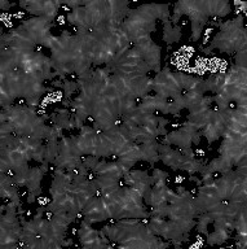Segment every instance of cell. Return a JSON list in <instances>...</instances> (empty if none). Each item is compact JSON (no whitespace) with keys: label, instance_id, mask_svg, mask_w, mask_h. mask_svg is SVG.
Here are the masks:
<instances>
[{"label":"cell","instance_id":"cell-1","mask_svg":"<svg viewBox=\"0 0 247 249\" xmlns=\"http://www.w3.org/2000/svg\"><path fill=\"white\" fill-rule=\"evenodd\" d=\"M231 11V4L225 0H182L175 4L170 21L172 25H178L182 16H188L192 21L190 40L197 43L201 39L203 29L209 23L210 17H225Z\"/></svg>","mask_w":247,"mask_h":249},{"label":"cell","instance_id":"cell-2","mask_svg":"<svg viewBox=\"0 0 247 249\" xmlns=\"http://www.w3.org/2000/svg\"><path fill=\"white\" fill-rule=\"evenodd\" d=\"M170 5L168 4H144L131 9L124 21L120 23V30L123 31L130 43L139 33H153L157 29V19L163 22L170 19Z\"/></svg>","mask_w":247,"mask_h":249},{"label":"cell","instance_id":"cell-3","mask_svg":"<svg viewBox=\"0 0 247 249\" xmlns=\"http://www.w3.org/2000/svg\"><path fill=\"white\" fill-rule=\"evenodd\" d=\"M220 31L213 38L209 47H201L199 50L205 54H211L213 50L220 51L221 53L232 54L234 52L246 50V29L244 26V16L219 23Z\"/></svg>","mask_w":247,"mask_h":249},{"label":"cell","instance_id":"cell-4","mask_svg":"<svg viewBox=\"0 0 247 249\" xmlns=\"http://www.w3.org/2000/svg\"><path fill=\"white\" fill-rule=\"evenodd\" d=\"M132 46L139 51L143 60L150 66L151 71H155L158 74L161 71V47L153 42L150 38V33H139L136 35Z\"/></svg>","mask_w":247,"mask_h":249},{"label":"cell","instance_id":"cell-5","mask_svg":"<svg viewBox=\"0 0 247 249\" xmlns=\"http://www.w3.org/2000/svg\"><path fill=\"white\" fill-rule=\"evenodd\" d=\"M18 5L31 15H34L35 17H46L50 23H53L57 17L58 9L62 5V1L27 0V1H19Z\"/></svg>","mask_w":247,"mask_h":249},{"label":"cell","instance_id":"cell-6","mask_svg":"<svg viewBox=\"0 0 247 249\" xmlns=\"http://www.w3.org/2000/svg\"><path fill=\"white\" fill-rule=\"evenodd\" d=\"M78 239L83 248L99 249V248H112V244H108L106 241L100 236V230H95L92 225L84 219L81 222V229L78 230Z\"/></svg>","mask_w":247,"mask_h":249},{"label":"cell","instance_id":"cell-7","mask_svg":"<svg viewBox=\"0 0 247 249\" xmlns=\"http://www.w3.org/2000/svg\"><path fill=\"white\" fill-rule=\"evenodd\" d=\"M158 153H159V161H162L166 166H170L174 170H179L181 163L185 161V156L182 155L180 151H176L171 145L159 143L158 145Z\"/></svg>","mask_w":247,"mask_h":249},{"label":"cell","instance_id":"cell-8","mask_svg":"<svg viewBox=\"0 0 247 249\" xmlns=\"http://www.w3.org/2000/svg\"><path fill=\"white\" fill-rule=\"evenodd\" d=\"M49 170V163L43 162L40 166L30 167V173H29V182H27V192H35L39 188H42V179L43 177L48 173Z\"/></svg>","mask_w":247,"mask_h":249},{"label":"cell","instance_id":"cell-9","mask_svg":"<svg viewBox=\"0 0 247 249\" xmlns=\"http://www.w3.org/2000/svg\"><path fill=\"white\" fill-rule=\"evenodd\" d=\"M162 144L166 145H178L179 148H188L192 147V135L188 134L184 130H178V131L168 132L166 136L162 138Z\"/></svg>","mask_w":247,"mask_h":249},{"label":"cell","instance_id":"cell-10","mask_svg":"<svg viewBox=\"0 0 247 249\" xmlns=\"http://www.w3.org/2000/svg\"><path fill=\"white\" fill-rule=\"evenodd\" d=\"M139 145L140 153H141V161H147V162H149L150 165H154L155 162H158L159 143L157 140H151V142H147V143L139 144Z\"/></svg>","mask_w":247,"mask_h":249},{"label":"cell","instance_id":"cell-11","mask_svg":"<svg viewBox=\"0 0 247 249\" xmlns=\"http://www.w3.org/2000/svg\"><path fill=\"white\" fill-rule=\"evenodd\" d=\"M95 182H96L99 191L101 195H109L115 192L116 190H119L120 180L115 178H110V177H104V175H95Z\"/></svg>","mask_w":247,"mask_h":249},{"label":"cell","instance_id":"cell-12","mask_svg":"<svg viewBox=\"0 0 247 249\" xmlns=\"http://www.w3.org/2000/svg\"><path fill=\"white\" fill-rule=\"evenodd\" d=\"M182 36L181 27L179 25H172L170 19L163 22V40L171 47V44L178 43Z\"/></svg>","mask_w":247,"mask_h":249},{"label":"cell","instance_id":"cell-13","mask_svg":"<svg viewBox=\"0 0 247 249\" xmlns=\"http://www.w3.org/2000/svg\"><path fill=\"white\" fill-rule=\"evenodd\" d=\"M231 232H232V231H229V230L227 229H215L214 230V232H209L206 235V241H207V244L210 245L224 244L225 241L231 237Z\"/></svg>","mask_w":247,"mask_h":249},{"label":"cell","instance_id":"cell-14","mask_svg":"<svg viewBox=\"0 0 247 249\" xmlns=\"http://www.w3.org/2000/svg\"><path fill=\"white\" fill-rule=\"evenodd\" d=\"M223 83H224V73L211 74L207 79H205L206 93H217L223 87Z\"/></svg>","mask_w":247,"mask_h":249},{"label":"cell","instance_id":"cell-15","mask_svg":"<svg viewBox=\"0 0 247 249\" xmlns=\"http://www.w3.org/2000/svg\"><path fill=\"white\" fill-rule=\"evenodd\" d=\"M206 161L205 160H198V159H188L186 157L185 161L181 163V166H180V169L179 170H184V171H188L189 173V175H194L196 173H198V170H199V167H201L202 163H205Z\"/></svg>","mask_w":247,"mask_h":249},{"label":"cell","instance_id":"cell-16","mask_svg":"<svg viewBox=\"0 0 247 249\" xmlns=\"http://www.w3.org/2000/svg\"><path fill=\"white\" fill-rule=\"evenodd\" d=\"M199 132H201V135H203L206 139H207L209 144H213L214 142H216V140L221 136L220 131H219V130H217V128L211 124V122H209V124H206L205 127L201 128Z\"/></svg>","mask_w":247,"mask_h":249},{"label":"cell","instance_id":"cell-17","mask_svg":"<svg viewBox=\"0 0 247 249\" xmlns=\"http://www.w3.org/2000/svg\"><path fill=\"white\" fill-rule=\"evenodd\" d=\"M198 221L196 223V227H197V231L202 235H207L209 233V230H207V226L213 222L211 217L209 215V213H202L198 215Z\"/></svg>","mask_w":247,"mask_h":249},{"label":"cell","instance_id":"cell-18","mask_svg":"<svg viewBox=\"0 0 247 249\" xmlns=\"http://www.w3.org/2000/svg\"><path fill=\"white\" fill-rule=\"evenodd\" d=\"M65 97L64 99H73V93L79 91V86L77 81H69V79H64V86H62Z\"/></svg>","mask_w":247,"mask_h":249},{"label":"cell","instance_id":"cell-19","mask_svg":"<svg viewBox=\"0 0 247 249\" xmlns=\"http://www.w3.org/2000/svg\"><path fill=\"white\" fill-rule=\"evenodd\" d=\"M214 101L217 104V109H227L229 108V104H231V100L228 97L223 95V93L217 92L214 95Z\"/></svg>","mask_w":247,"mask_h":249},{"label":"cell","instance_id":"cell-20","mask_svg":"<svg viewBox=\"0 0 247 249\" xmlns=\"http://www.w3.org/2000/svg\"><path fill=\"white\" fill-rule=\"evenodd\" d=\"M99 161H100V157H96V156L88 155L83 157V163L87 166V169H88L89 171H93V169L96 167Z\"/></svg>","mask_w":247,"mask_h":249},{"label":"cell","instance_id":"cell-21","mask_svg":"<svg viewBox=\"0 0 247 249\" xmlns=\"http://www.w3.org/2000/svg\"><path fill=\"white\" fill-rule=\"evenodd\" d=\"M5 134H15V127L9 121L0 124V135H5Z\"/></svg>","mask_w":247,"mask_h":249},{"label":"cell","instance_id":"cell-22","mask_svg":"<svg viewBox=\"0 0 247 249\" xmlns=\"http://www.w3.org/2000/svg\"><path fill=\"white\" fill-rule=\"evenodd\" d=\"M234 65L241 66V68H246V50L237 52Z\"/></svg>","mask_w":247,"mask_h":249},{"label":"cell","instance_id":"cell-23","mask_svg":"<svg viewBox=\"0 0 247 249\" xmlns=\"http://www.w3.org/2000/svg\"><path fill=\"white\" fill-rule=\"evenodd\" d=\"M180 152H181L185 157H188V159H194V157H196V152H194V149L192 147L180 148Z\"/></svg>","mask_w":247,"mask_h":249},{"label":"cell","instance_id":"cell-24","mask_svg":"<svg viewBox=\"0 0 247 249\" xmlns=\"http://www.w3.org/2000/svg\"><path fill=\"white\" fill-rule=\"evenodd\" d=\"M15 4L13 3H8V1H5V0H3L1 3H0V7H1V11H7L8 8L13 7Z\"/></svg>","mask_w":247,"mask_h":249},{"label":"cell","instance_id":"cell-25","mask_svg":"<svg viewBox=\"0 0 247 249\" xmlns=\"http://www.w3.org/2000/svg\"><path fill=\"white\" fill-rule=\"evenodd\" d=\"M36 201V196H35L33 192H27V202L29 204H33V202Z\"/></svg>","mask_w":247,"mask_h":249},{"label":"cell","instance_id":"cell-26","mask_svg":"<svg viewBox=\"0 0 247 249\" xmlns=\"http://www.w3.org/2000/svg\"><path fill=\"white\" fill-rule=\"evenodd\" d=\"M74 244L73 239H65V240L62 241V247H71Z\"/></svg>","mask_w":247,"mask_h":249}]
</instances>
